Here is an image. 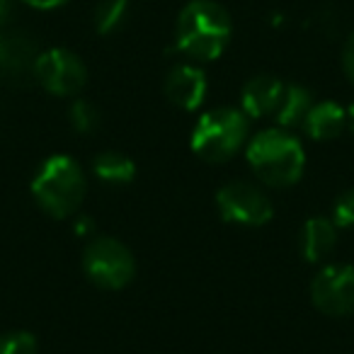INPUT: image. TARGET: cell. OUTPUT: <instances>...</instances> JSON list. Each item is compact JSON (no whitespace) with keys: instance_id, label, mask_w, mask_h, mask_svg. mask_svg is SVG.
Here are the masks:
<instances>
[{"instance_id":"6da1fadb","label":"cell","mask_w":354,"mask_h":354,"mask_svg":"<svg viewBox=\"0 0 354 354\" xmlns=\"http://www.w3.org/2000/svg\"><path fill=\"white\" fill-rule=\"evenodd\" d=\"M233 35L231 15L214 0H189L177 17L175 46L192 61H216Z\"/></svg>"},{"instance_id":"7a4b0ae2","label":"cell","mask_w":354,"mask_h":354,"mask_svg":"<svg viewBox=\"0 0 354 354\" xmlns=\"http://www.w3.org/2000/svg\"><path fill=\"white\" fill-rule=\"evenodd\" d=\"M248 165L270 187H291L306 170V151L289 129H265L248 141Z\"/></svg>"},{"instance_id":"3957f363","label":"cell","mask_w":354,"mask_h":354,"mask_svg":"<svg viewBox=\"0 0 354 354\" xmlns=\"http://www.w3.org/2000/svg\"><path fill=\"white\" fill-rule=\"evenodd\" d=\"M85 189V172L71 156L46 158L32 180V194L37 204L54 218L73 216L83 204Z\"/></svg>"},{"instance_id":"277c9868","label":"cell","mask_w":354,"mask_h":354,"mask_svg":"<svg viewBox=\"0 0 354 354\" xmlns=\"http://www.w3.org/2000/svg\"><path fill=\"white\" fill-rule=\"evenodd\" d=\"M250 119L243 109L216 107L202 114L192 131V151L209 162H226L245 146Z\"/></svg>"},{"instance_id":"5b68a950","label":"cell","mask_w":354,"mask_h":354,"mask_svg":"<svg viewBox=\"0 0 354 354\" xmlns=\"http://www.w3.org/2000/svg\"><path fill=\"white\" fill-rule=\"evenodd\" d=\"M83 270L88 279L100 289H124L133 279L136 262L124 243L109 236H97L83 250Z\"/></svg>"},{"instance_id":"8992f818","label":"cell","mask_w":354,"mask_h":354,"mask_svg":"<svg viewBox=\"0 0 354 354\" xmlns=\"http://www.w3.org/2000/svg\"><path fill=\"white\" fill-rule=\"evenodd\" d=\"M216 207L223 221L245 228L265 226L274 216L270 197L257 185L245 183V180H233L223 185L216 192Z\"/></svg>"},{"instance_id":"52a82bcc","label":"cell","mask_w":354,"mask_h":354,"mask_svg":"<svg viewBox=\"0 0 354 354\" xmlns=\"http://www.w3.org/2000/svg\"><path fill=\"white\" fill-rule=\"evenodd\" d=\"M35 78L41 83V88L59 97H71L80 93L88 80V68L68 49H49L37 56L35 61Z\"/></svg>"},{"instance_id":"ba28073f","label":"cell","mask_w":354,"mask_h":354,"mask_svg":"<svg viewBox=\"0 0 354 354\" xmlns=\"http://www.w3.org/2000/svg\"><path fill=\"white\" fill-rule=\"evenodd\" d=\"M313 306L325 315L344 318L354 313V267L328 265L313 277L310 284Z\"/></svg>"},{"instance_id":"9c48e42d","label":"cell","mask_w":354,"mask_h":354,"mask_svg":"<svg viewBox=\"0 0 354 354\" xmlns=\"http://www.w3.org/2000/svg\"><path fill=\"white\" fill-rule=\"evenodd\" d=\"M209 83L207 75L199 66L194 64H180L167 73L165 78V95L175 107L185 109V112H194L202 107L207 100Z\"/></svg>"},{"instance_id":"30bf717a","label":"cell","mask_w":354,"mask_h":354,"mask_svg":"<svg viewBox=\"0 0 354 354\" xmlns=\"http://www.w3.org/2000/svg\"><path fill=\"white\" fill-rule=\"evenodd\" d=\"M286 85L274 75H255L245 83L241 93V109L248 119L274 117L277 107L281 102Z\"/></svg>"},{"instance_id":"8fae6325","label":"cell","mask_w":354,"mask_h":354,"mask_svg":"<svg viewBox=\"0 0 354 354\" xmlns=\"http://www.w3.org/2000/svg\"><path fill=\"white\" fill-rule=\"evenodd\" d=\"M304 131L308 133L313 141H330L337 138L347 127V109L342 104L325 100V102H313L304 119Z\"/></svg>"},{"instance_id":"7c38bea8","label":"cell","mask_w":354,"mask_h":354,"mask_svg":"<svg viewBox=\"0 0 354 354\" xmlns=\"http://www.w3.org/2000/svg\"><path fill=\"white\" fill-rule=\"evenodd\" d=\"M337 245V226L328 216H313L301 228V255L306 262H323Z\"/></svg>"},{"instance_id":"4fadbf2b","label":"cell","mask_w":354,"mask_h":354,"mask_svg":"<svg viewBox=\"0 0 354 354\" xmlns=\"http://www.w3.org/2000/svg\"><path fill=\"white\" fill-rule=\"evenodd\" d=\"M35 44L25 35L6 32L0 35V73L17 75L27 68H35Z\"/></svg>"},{"instance_id":"5bb4252c","label":"cell","mask_w":354,"mask_h":354,"mask_svg":"<svg viewBox=\"0 0 354 354\" xmlns=\"http://www.w3.org/2000/svg\"><path fill=\"white\" fill-rule=\"evenodd\" d=\"M310 107H313V95H310L308 88H304V85H286L274 117L281 129L299 127V124H304Z\"/></svg>"},{"instance_id":"9a60e30c","label":"cell","mask_w":354,"mask_h":354,"mask_svg":"<svg viewBox=\"0 0 354 354\" xmlns=\"http://www.w3.org/2000/svg\"><path fill=\"white\" fill-rule=\"evenodd\" d=\"M93 172L104 185H129L136 175V165L129 156L117 151H104L95 156Z\"/></svg>"},{"instance_id":"2e32d148","label":"cell","mask_w":354,"mask_h":354,"mask_svg":"<svg viewBox=\"0 0 354 354\" xmlns=\"http://www.w3.org/2000/svg\"><path fill=\"white\" fill-rule=\"evenodd\" d=\"M127 17H129V0H102L95 8L93 22L97 35H114V32L124 27Z\"/></svg>"},{"instance_id":"e0dca14e","label":"cell","mask_w":354,"mask_h":354,"mask_svg":"<svg viewBox=\"0 0 354 354\" xmlns=\"http://www.w3.org/2000/svg\"><path fill=\"white\" fill-rule=\"evenodd\" d=\"M68 119H71V127L78 133H93V131H97V127H100L97 107H95L93 102H88V100H75V102L71 104Z\"/></svg>"},{"instance_id":"ac0fdd59","label":"cell","mask_w":354,"mask_h":354,"mask_svg":"<svg viewBox=\"0 0 354 354\" xmlns=\"http://www.w3.org/2000/svg\"><path fill=\"white\" fill-rule=\"evenodd\" d=\"M0 354H37V337L25 330L0 335Z\"/></svg>"},{"instance_id":"d6986e66","label":"cell","mask_w":354,"mask_h":354,"mask_svg":"<svg viewBox=\"0 0 354 354\" xmlns=\"http://www.w3.org/2000/svg\"><path fill=\"white\" fill-rule=\"evenodd\" d=\"M333 223L337 228H354V187L344 189L333 207Z\"/></svg>"},{"instance_id":"ffe728a7","label":"cell","mask_w":354,"mask_h":354,"mask_svg":"<svg viewBox=\"0 0 354 354\" xmlns=\"http://www.w3.org/2000/svg\"><path fill=\"white\" fill-rule=\"evenodd\" d=\"M342 68H344V75L349 78V83L354 85V32L349 35L347 44L342 49Z\"/></svg>"},{"instance_id":"44dd1931","label":"cell","mask_w":354,"mask_h":354,"mask_svg":"<svg viewBox=\"0 0 354 354\" xmlns=\"http://www.w3.org/2000/svg\"><path fill=\"white\" fill-rule=\"evenodd\" d=\"M22 3H27V6L35 8V10H54V8L66 6L68 0H22Z\"/></svg>"},{"instance_id":"7402d4cb","label":"cell","mask_w":354,"mask_h":354,"mask_svg":"<svg viewBox=\"0 0 354 354\" xmlns=\"http://www.w3.org/2000/svg\"><path fill=\"white\" fill-rule=\"evenodd\" d=\"M93 231H95V221L90 216L75 218V233H78V236H90Z\"/></svg>"},{"instance_id":"603a6c76","label":"cell","mask_w":354,"mask_h":354,"mask_svg":"<svg viewBox=\"0 0 354 354\" xmlns=\"http://www.w3.org/2000/svg\"><path fill=\"white\" fill-rule=\"evenodd\" d=\"M8 12H10V0H0V22L6 20Z\"/></svg>"},{"instance_id":"cb8c5ba5","label":"cell","mask_w":354,"mask_h":354,"mask_svg":"<svg viewBox=\"0 0 354 354\" xmlns=\"http://www.w3.org/2000/svg\"><path fill=\"white\" fill-rule=\"evenodd\" d=\"M347 127L352 129V133H354V104L347 109Z\"/></svg>"}]
</instances>
